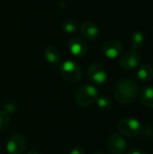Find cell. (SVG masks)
<instances>
[{
	"label": "cell",
	"mask_w": 153,
	"mask_h": 154,
	"mask_svg": "<svg viewBox=\"0 0 153 154\" xmlns=\"http://www.w3.org/2000/svg\"><path fill=\"white\" fill-rule=\"evenodd\" d=\"M144 42H145V37H144L143 32H141V31H135L131 35L130 44L134 50H137V49L141 48L143 45Z\"/></svg>",
	"instance_id": "15"
},
{
	"label": "cell",
	"mask_w": 153,
	"mask_h": 154,
	"mask_svg": "<svg viewBox=\"0 0 153 154\" xmlns=\"http://www.w3.org/2000/svg\"><path fill=\"white\" fill-rule=\"evenodd\" d=\"M0 154H1V153H0Z\"/></svg>",
	"instance_id": "25"
},
{
	"label": "cell",
	"mask_w": 153,
	"mask_h": 154,
	"mask_svg": "<svg viewBox=\"0 0 153 154\" xmlns=\"http://www.w3.org/2000/svg\"><path fill=\"white\" fill-rule=\"evenodd\" d=\"M87 77L95 85H102L107 79L106 69L99 63H92L87 69Z\"/></svg>",
	"instance_id": "6"
},
{
	"label": "cell",
	"mask_w": 153,
	"mask_h": 154,
	"mask_svg": "<svg viewBox=\"0 0 153 154\" xmlns=\"http://www.w3.org/2000/svg\"><path fill=\"white\" fill-rule=\"evenodd\" d=\"M4 110L5 112H7L9 115L13 114V113H14L16 111V105L14 102H10V101L5 102L4 104Z\"/></svg>",
	"instance_id": "19"
},
{
	"label": "cell",
	"mask_w": 153,
	"mask_h": 154,
	"mask_svg": "<svg viewBox=\"0 0 153 154\" xmlns=\"http://www.w3.org/2000/svg\"><path fill=\"white\" fill-rule=\"evenodd\" d=\"M127 154H148L145 151L143 150H141V149H135V150H133L131 152H129Z\"/></svg>",
	"instance_id": "21"
},
{
	"label": "cell",
	"mask_w": 153,
	"mask_h": 154,
	"mask_svg": "<svg viewBox=\"0 0 153 154\" xmlns=\"http://www.w3.org/2000/svg\"><path fill=\"white\" fill-rule=\"evenodd\" d=\"M124 46L116 40H109L106 42L101 47L102 54L107 59H116L123 54Z\"/></svg>",
	"instance_id": "7"
},
{
	"label": "cell",
	"mask_w": 153,
	"mask_h": 154,
	"mask_svg": "<svg viewBox=\"0 0 153 154\" xmlns=\"http://www.w3.org/2000/svg\"><path fill=\"white\" fill-rule=\"evenodd\" d=\"M61 28L65 32L69 33V34L76 33L79 30L78 23L75 20H71V19L63 21V23L61 24Z\"/></svg>",
	"instance_id": "16"
},
{
	"label": "cell",
	"mask_w": 153,
	"mask_h": 154,
	"mask_svg": "<svg viewBox=\"0 0 153 154\" xmlns=\"http://www.w3.org/2000/svg\"><path fill=\"white\" fill-rule=\"evenodd\" d=\"M98 97L97 89L92 85H83L76 92L75 100L78 106L87 107L93 105Z\"/></svg>",
	"instance_id": "2"
},
{
	"label": "cell",
	"mask_w": 153,
	"mask_h": 154,
	"mask_svg": "<svg viewBox=\"0 0 153 154\" xmlns=\"http://www.w3.org/2000/svg\"><path fill=\"white\" fill-rule=\"evenodd\" d=\"M69 154H85V151H84L81 147L77 146V147L73 148V149L70 151Z\"/></svg>",
	"instance_id": "20"
},
{
	"label": "cell",
	"mask_w": 153,
	"mask_h": 154,
	"mask_svg": "<svg viewBox=\"0 0 153 154\" xmlns=\"http://www.w3.org/2000/svg\"><path fill=\"white\" fill-rule=\"evenodd\" d=\"M10 124V115L5 110H0V132L5 131Z\"/></svg>",
	"instance_id": "18"
},
{
	"label": "cell",
	"mask_w": 153,
	"mask_h": 154,
	"mask_svg": "<svg viewBox=\"0 0 153 154\" xmlns=\"http://www.w3.org/2000/svg\"><path fill=\"white\" fill-rule=\"evenodd\" d=\"M80 32L82 36L87 40H96L100 34V29L96 23L92 22H86L81 25Z\"/></svg>",
	"instance_id": "11"
},
{
	"label": "cell",
	"mask_w": 153,
	"mask_h": 154,
	"mask_svg": "<svg viewBox=\"0 0 153 154\" xmlns=\"http://www.w3.org/2000/svg\"><path fill=\"white\" fill-rule=\"evenodd\" d=\"M142 61V54L137 50H130L124 52L120 59V66L124 70H133L136 69Z\"/></svg>",
	"instance_id": "5"
},
{
	"label": "cell",
	"mask_w": 153,
	"mask_h": 154,
	"mask_svg": "<svg viewBox=\"0 0 153 154\" xmlns=\"http://www.w3.org/2000/svg\"><path fill=\"white\" fill-rule=\"evenodd\" d=\"M45 60L51 65H58L61 60V53L60 50L52 45L47 46L43 51Z\"/></svg>",
	"instance_id": "12"
},
{
	"label": "cell",
	"mask_w": 153,
	"mask_h": 154,
	"mask_svg": "<svg viewBox=\"0 0 153 154\" xmlns=\"http://www.w3.org/2000/svg\"><path fill=\"white\" fill-rule=\"evenodd\" d=\"M97 106L103 111H108L112 107V101L106 96H102L96 99Z\"/></svg>",
	"instance_id": "17"
},
{
	"label": "cell",
	"mask_w": 153,
	"mask_h": 154,
	"mask_svg": "<svg viewBox=\"0 0 153 154\" xmlns=\"http://www.w3.org/2000/svg\"><path fill=\"white\" fill-rule=\"evenodd\" d=\"M60 74L64 80L69 83H77L82 79L83 71L78 64L69 60L60 65Z\"/></svg>",
	"instance_id": "4"
},
{
	"label": "cell",
	"mask_w": 153,
	"mask_h": 154,
	"mask_svg": "<svg viewBox=\"0 0 153 154\" xmlns=\"http://www.w3.org/2000/svg\"><path fill=\"white\" fill-rule=\"evenodd\" d=\"M139 93L138 84L131 79H124L119 80L114 88V96L120 104H130L137 97Z\"/></svg>",
	"instance_id": "1"
},
{
	"label": "cell",
	"mask_w": 153,
	"mask_h": 154,
	"mask_svg": "<svg viewBox=\"0 0 153 154\" xmlns=\"http://www.w3.org/2000/svg\"><path fill=\"white\" fill-rule=\"evenodd\" d=\"M152 31H153V27H152Z\"/></svg>",
	"instance_id": "24"
},
{
	"label": "cell",
	"mask_w": 153,
	"mask_h": 154,
	"mask_svg": "<svg viewBox=\"0 0 153 154\" xmlns=\"http://www.w3.org/2000/svg\"><path fill=\"white\" fill-rule=\"evenodd\" d=\"M68 46L70 53L75 57H83L84 55H86L88 50L86 40L80 36L72 37L69 41Z\"/></svg>",
	"instance_id": "9"
},
{
	"label": "cell",
	"mask_w": 153,
	"mask_h": 154,
	"mask_svg": "<svg viewBox=\"0 0 153 154\" xmlns=\"http://www.w3.org/2000/svg\"><path fill=\"white\" fill-rule=\"evenodd\" d=\"M137 78L142 82H149L153 79V67L150 64L142 65L137 70Z\"/></svg>",
	"instance_id": "13"
},
{
	"label": "cell",
	"mask_w": 153,
	"mask_h": 154,
	"mask_svg": "<svg viewBox=\"0 0 153 154\" xmlns=\"http://www.w3.org/2000/svg\"><path fill=\"white\" fill-rule=\"evenodd\" d=\"M26 154H38V152L36 151H34V150H30Z\"/></svg>",
	"instance_id": "22"
},
{
	"label": "cell",
	"mask_w": 153,
	"mask_h": 154,
	"mask_svg": "<svg viewBox=\"0 0 153 154\" xmlns=\"http://www.w3.org/2000/svg\"><path fill=\"white\" fill-rule=\"evenodd\" d=\"M108 151L112 154H123L127 149L126 140L119 134H112L108 137L106 142Z\"/></svg>",
	"instance_id": "8"
},
{
	"label": "cell",
	"mask_w": 153,
	"mask_h": 154,
	"mask_svg": "<svg viewBox=\"0 0 153 154\" xmlns=\"http://www.w3.org/2000/svg\"><path fill=\"white\" fill-rule=\"evenodd\" d=\"M118 131L120 134L126 138H134L142 134L143 125L135 118H124L118 124Z\"/></svg>",
	"instance_id": "3"
},
{
	"label": "cell",
	"mask_w": 153,
	"mask_h": 154,
	"mask_svg": "<svg viewBox=\"0 0 153 154\" xmlns=\"http://www.w3.org/2000/svg\"><path fill=\"white\" fill-rule=\"evenodd\" d=\"M140 97L141 101L145 106L153 108V86L144 87L141 91Z\"/></svg>",
	"instance_id": "14"
},
{
	"label": "cell",
	"mask_w": 153,
	"mask_h": 154,
	"mask_svg": "<svg viewBox=\"0 0 153 154\" xmlns=\"http://www.w3.org/2000/svg\"><path fill=\"white\" fill-rule=\"evenodd\" d=\"M25 148L26 141L22 134L12 135L6 143V151L9 154H23Z\"/></svg>",
	"instance_id": "10"
},
{
	"label": "cell",
	"mask_w": 153,
	"mask_h": 154,
	"mask_svg": "<svg viewBox=\"0 0 153 154\" xmlns=\"http://www.w3.org/2000/svg\"><path fill=\"white\" fill-rule=\"evenodd\" d=\"M94 154H104L103 152H96V153H94Z\"/></svg>",
	"instance_id": "23"
}]
</instances>
